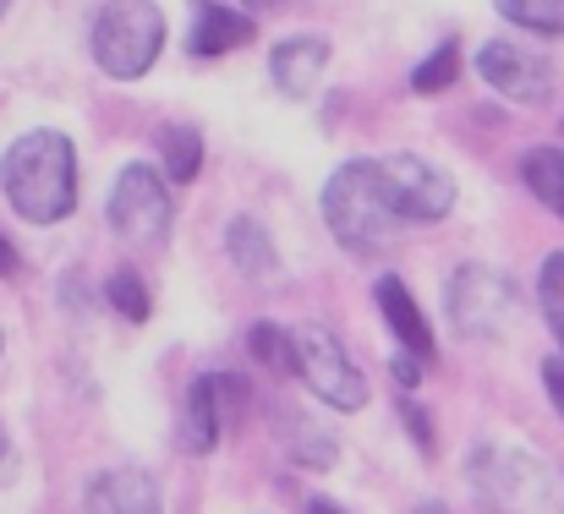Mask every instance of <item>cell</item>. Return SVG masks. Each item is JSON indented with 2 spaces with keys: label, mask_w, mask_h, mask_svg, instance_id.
Listing matches in <instances>:
<instances>
[{
  "label": "cell",
  "mask_w": 564,
  "mask_h": 514,
  "mask_svg": "<svg viewBox=\"0 0 564 514\" xmlns=\"http://www.w3.org/2000/svg\"><path fill=\"white\" fill-rule=\"evenodd\" d=\"M0 192L28 225H61L77 208V149L66 132H22L0 154Z\"/></svg>",
  "instance_id": "6da1fadb"
},
{
  "label": "cell",
  "mask_w": 564,
  "mask_h": 514,
  "mask_svg": "<svg viewBox=\"0 0 564 514\" xmlns=\"http://www.w3.org/2000/svg\"><path fill=\"white\" fill-rule=\"evenodd\" d=\"M324 225H329V236H335L346 252H357V258L389 247V236L400 230V219H394V208H389L378 160H346L340 171L324 181Z\"/></svg>",
  "instance_id": "7a4b0ae2"
},
{
  "label": "cell",
  "mask_w": 564,
  "mask_h": 514,
  "mask_svg": "<svg viewBox=\"0 0 564 514\" xmlns=\"http://www.w3.org/2000/svg\"><path fill=\"white\" fill-rule=\"evenodd\" d=\"M471 482L499 504V514H564V477L527 449H477Z\"/></svg>",
  "instance_id": "3957f363"
},
{
  "label": "cell",
  "mask_w": 564,
  "mask_h": 514,
  "mask_svg": "<svg viewBox=\"0 0 564 514\" xmlns=\"http://www.w3.org/2000/svg\"><path fill=\"white\" fill-rule=\"evenodd\" d=\"M88 50H94V66L116 83H138L160 50H165V11L160 6H105L94 17V33H88Z\"/></svg>",
  "instance_id": "277c9868"
},
{
  "label": "cell",
  "mask_w": 564,
  "mask_h": 514,
  "mask_svg": "<svg viewBox=\"0 0 564 514\" xmlns=\"http://www.w3.org/2000/svg\"><path fill=\"white\" fill-rule=\"evenodd\" d=\"M444 313L466 340H505L521 318V285L494 263H460L444 285Z\"/></svg>",
  "instance_id": "5b68a950"
},
{
  "label": "cell",
  "mask_w": 564,
  "mask_h": 514,
  "mask_svg": "<svg viewBox=\"0 0 564 514\" xmlns=\"http://www.w3.org/2000/svg\"><path fill=\"white\" fill-rule=\"evenodd\" d=\"M105 219L121 241L132 247H165L171 241V225H176V203H171V186L154 165H127L110 186V203H105Z\"/></svg>",
  "instance_id": "8992f818"
},
{
  "label": "cell",
  "mask_w": 564,
  "mask_h": 514,
  "mask_svg": "<svg viewBox=\"0 0 564 514\" xmlns=\"http://www.w3.org/2000/svg\"><path fill=\"white\" fill-rule=\"evenodd\" d=\"M296 335V378L329 405V411H362L368 405V372L351 361V350L335 340L324 324H302V329H291Z\"/></svg>",
  "instance_id": "52a82bcc"
},
{
  "label": "cell",
  "mask_w": 564,
  "mask_h": 514,
  "mask_svg": "<svg viewBox=\"0 0 564 514\" xmlns=\"http://www.w3.org/2000/svg\"><path fill=\"white\" fill-rule=\"evenodd\" d=\"M378 175H383V192H389V208L400 225H438L449 219L455 208V175L422 154H389L378 160Z\"/></svg>",
  "instance_id": "ba28073f"
},
{
  "label": "cell",
  "mask_w": 564,
  "mask_h": 514,
  "mask_svg": "<svg viewBox=\"0 0 564 514\" xmlns=\"http://www.w3.org/2000/svg\"><path fill=\"white\" fill-rule=\"evenodd\" d=\"M471 66L510 105H549L554 99V66H549V55L532 50V44H521V39H488V44H477V61Z\"/></svg>",
  "instance_id": "9c48e42d"
},
{
  "label": "cell",
  "mask_w": 564,
  "mask_h": 514,
  "mask_svg": "<svg viewBox=\"0 0 564 514\" xmlns=\"http://www.w3.org/2000/svg\"><path fill=\"white\" fill-rule=\"evenodd\" d=\"M324 66H329V39L324 33H291L269 50V77L285 99H307L318 88Z\"/></svg>",
  "instance_id": "30bf717a"
},
{
  "label": "cell",
  "mask_w": 564,
  "mask_h": 514,
  "mask_svg": "<svg viewBox=\"0 0 564 514\" xmlns=\"http://www.w3.org/2000/svg\"><path fill=\"white\" fill-rule=\"evenodd\" d=\"M88 514H165V499L143 466H116L88 482Z\"/></svg>",
  "instance_id": "8fae6325"
},
{
  "label": "cell",
  "mask_w": 564,
  "mask_h": 514,
  "mask_svg": "<svg viewBox=\"0 0 564 514\" xmlns=\"http://www.w3.org/2000/svg\"><path fill=\"white\" fill-rule=\"evenodd\" d=\"M258 39V22L241 11V6H197L187 28V55L192 61H219V55H236Z\"/></svg>",
  "instance_id": "7c38bea8"
},
{
  "label": "cell",
  "mask_w": 564,
  "mask_h": 514,
  "mask_svg": "<svg viewBox=\"0 0 564 514\" xmlns=\"http://www.w3.org/2000/svg\"><path fill=\"white\" fill-rule=\"evenodd\" d=\"M219 433H225V389H219V372H203L187 389V405H182V422H176V449L182 455H214Z\"/></svg>",
  "instance_id": "4fadbf2b"
},
{
  "label": "cell",
  "mask_w": 564,
  "mask_h": 514,
  "mask_svg": "<svg viewBox=\"0 0 564 514\" xmlns=\"http://www.w3.org/2000/svg\"><path fill=\"white\" fill-rule=\"evenodd\" d=\"M373 302H378V313H383L389 335L400 340L405 356H416V361H438L433 329H427V318H422V307H416V296L405 291V280H400V274H383V280H378Z\"/></svg>",
  "instance_id": "5bb4252c"
},
{
  "label": "cell",
  "mask_w": 564,
  "mask_h": 514,
  "mask_svg": "<svg viewBox=\"0 0 564 514\" xmlns=\"http://www.w3.org/2000/svg\"><path fill=\"white\" fill-rule=\"evenodd\" d=\"M274 438H280V449L296 460V466H307V471H329L335 460H340V444H335V433L329 427H318L307 411H296V405H274Z\"/></svg>",
  "instance_id": "9a60e30c"
},
{
  "label": "cell",
  "mask_w": 564,
  "mask_h": 514,
  "mask_svg": "<svg viewBox=\"0 0 564 514\" xmlns=\"http://www.w3.org/2000/svg\"><path fill=\"white\" fill-rule=\"evenodd\" d=\"M225 252H230V263H236L247 280H274V274H280V247H274V236H269L252 214H236V219L225 225Z\"/></svg>",
  "instance_id": "2e32d148"
},
{
  "label": "cell",
  "mask_w": 564,
  "mask_h": 514,
  "mask_svg": "<svg viewBox=\"0 0 564 514\" xmlns=\"http://www.w3.org/2000/svg\"><path fill=\"white\" fill-rule=\"evenodd\" d=\"M521 181H527V192H532L554 219H564V149L560 143L527 149V154H521Z\"/></svg>",
  "instance_id": "e0dca14e"
},
{
  "label": "cell",
  "mask_w": 564,
  "mask_h": 514,
  "mask_svg": "<svg viewBox=\"0 0 564 514\" xmlns=\"http://www.w3.org/2000/svg\"><path fill=\"white\" fill-rule=\"evenodd\" d=\"M154 149H160V160H165L171 186H192V181L203 175V132L187 127V121L160 127V132H154Z\"/></svg>",
  "instance_id": "ac0fdd59"
},
{
  "label": "cell",
  "mask_w": 564,
  "mask_h": 514,
  "mask_svg": "<svg viewBox=\"0 0 564 514\" xmlns=\"http://www.w3.org/2000/svg\"><path fill=\"white\" fill-rule=\"evenodd\" d=\"M247 350L258 356V367H269V372H291V378H296V335H291L285 324L258 318V324L247 329Z\"/></svg>",
  "instance_id": "d6986e66"
},
{
  "label": "cell",
  "mask_w": 564,
  "mask_h": 514,
  "mask_svg": "<svg viewBox=\"0 0 564 514\" xmlns=\"http://www.w3.org/2000/svg\"><path fill=\"white\" fill-rule=\"evenodd\" d=\"M455 77H460V39H438V50H427V55L416 61V72H411V94L433 99V94H444Z\"/></svg>",
  "instance_id": "ffe728a7"
},
{
  "label": "cell",
  "mask_w": 564,
  "mask_h": 514,
  "mask_svg": "<svg viewBox=\"0 0 564 514\" xmlns=\"http://www.w3.org/2000/svg\"><path fill=\"white\" fill-rule=\"evenodd\" d=\"M105 302H110L127 324H149V318H154V296H149V285H143L138 269H116V274L105 280Z\"/></svg>",
  "instance_id": "44dd1931"
},
{
  "label": "cell",
  "mask_w": 564,
  "mask_h": 514,
  "mask_svg": "<svg viewBox=\"0 0 564 514\" xmlns=\"http://www.w3.org/2000/svg\"><path fill=\"white\" fill-rule=\"evenodd\" d=\"M538 307H543V318L560 335V350H564V252H549L543 269H538Z\"/></svg>",
  "instance_id": "7402d4cb"
},
{
  "label": "cell",
  "mask_w": 564,
  "mask_h": 514,
  "mask_svg": "<svg viewBox=\"0 0 564 514\" xmlns=\"http://www.w3.org/2000/svg\"><path fill=\"white\" fill-rule=\"evenodd\" d=\"M499 17L532 33H564V0H499Z\"/></svg>",
  "instance_id": "603a6c76"
},
{
  "label": "cell",
  "mask_w": 564,
  "mask_h": 514,
  "mask_svg": "<svg viewBox=\"0 0 564 514\" xmlns=\"http://www.w3.org/2000/svg\"><path fill=\"white\" fill-rule=\"evenodd\" d=\"M400 422H405V433L416 438V449H422V455H433V422H427V411H422L411 394L400 400Z\"/></svg>",
  "instance_id": "cb8c5ba5"
},
{
  "label": "cell",
  "mask_w": 564,
  "mask_h": 514,
  "mask_svg": "<svg viewBox=\"0 0 564 514\" xmlns=\"http://www.w3.org/2000/svg\"><path fill=\"white\" fill-rule=\"evenodd\" d=\"M543 389H549L554 411L564 416V350H554V356H543Z\"/></svg>",
  "instance_id": "d4e9b609"
},
{
  "label": "cell",
  "mask_w": 564,
  "mask_h": 514,
  "mask_svg": "<svg viewBox=\"0 0 564 514\" xmlns=\"http://www.w3.org/2000/svg\"><path fill=\"white\" fill-rule=\"evenodd\" d=\"M422 367H427V361H416V356H405V350H400V356L389 361V372H394V383H400L405 394H411V389L422 383Z\"/></svg>",
  "instance_id": "484cf974"
},
{
  "label": "cell",
  "mask_w": 564,
  "mask_h": 514,
  "mask_svg": "<svg viewBox=\"0 0 564 514\" xmlns=\"http://www.w3.org/2000/svg\"><path fill=\"white\" fill-rule=\"evenodd\" d=\"M11 482H17V444H11V433L0 422V488H11Z\"/></svg>",
  "instance_id": "4316f807"
},
{
  "label": "cell",
  "mask_w": 564,
  "mask_h": 514,
  "mask_svg": "<svg viewBox=\"0 0 564 514\" xmlns=\"http://www.w3.org/2000/svg\"><path fill=\"white\" fill-rule=\"evenodd\" d=\"M17 274H22V252H17V241L0 236V280H17Z\"/></svg>",
  "instance_id": "83f0119b"
},
{
  "label": "cell",
  "mask_w": 564,
  "mask_h": 514,
  "mask_svg": "<svg viewBox=\"0 0 564 514\" xmlns=\"http://www.w3.org/2000/svg\"><path fill=\"white\" fill-rule=\"evenodd\" d=\"M307 514H346L340 504H329V499H307Z\"/></svg>",
  "instance_id": "f1b7e54d"
},
{
  "label": "cell",
  "mask_w": 564,
  "mask_h": 514,
  "mask_svg": "<svg viewBox=\"0 0 564 514\" xmlns=\"http://www.w3.org/2000/svg\"><path fill=\"white\" fill-rule=\"evenodd\" d=\"M416 514H449V510H444V504H422Z\"/></svg>",
  "instance_id": "f546056e"
},
{
  "label": "cell",
  "mask_w": 564,
  "mask_h": 514,
  "mask_svg": "<svg viewBox=\"0 0 564 514\" xmlns=\"http://www.w3.org/2000/svg\"><path fill=\"white\" fill-rule=\"evenodd\" d=\"M0 350H6V329H0Z\"/></svg>",
  "instance_id": "4dcf8cb0"
},
{
  "label": "cell",
  "mask_w": 564,
  "mask_h": 514,
  "mask_svg": "<svg viewBox=\"0 0 564 514\" xmlns=\"http://www.w3.org/2000/svg\"><path fill=\"white\" fill-rule=\"evenodd\" d=\"M0 17H6V6H0Z\"/></svg>",
  "instance_id": "1f68e13d"
}]
</instances>
